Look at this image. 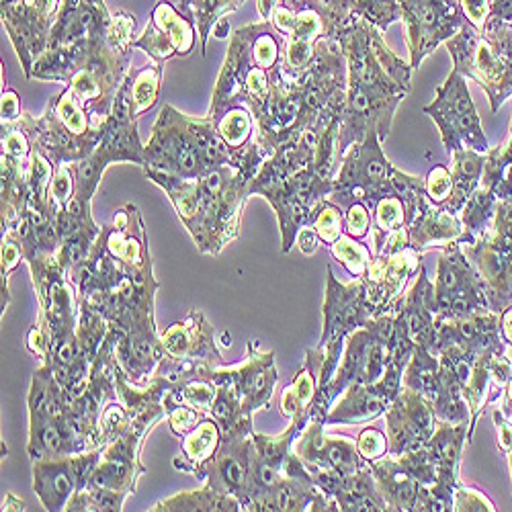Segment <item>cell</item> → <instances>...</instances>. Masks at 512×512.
<instances>
[{
  "instance_id": "ffe728a7",
  "label": "cell",
  "mask_w": 512,
  "mask_h": 512,
  "mask_svg": "<svg viewBox=\"0 0 512 512\" xmlns=\"http://www.w3.org/2000/svg\"><path fill=\"white\" fill-rule=\"evenodd\" d=\"M220 443H222V431L218 422L211 416H205L193 431H189L183 437L181 453L173 459L175 469L193 474L197 478L201 467L220 449Z\"/></svg>"
},
{
  "instance_id": "e0dca14e",
  "label": "cell",
  "mask_w": 512,
  "mask_h": 512,
  "mask_svg": "<svg viewBox=\"0 0 512 512\" xmlns=\"http://www.w3.org/2000/svg\"><path fill=\"white\" fill-rule=\"evenodd\" d=\"M256 33V23L244 25L238 31H234L228 54L222 66V72L218 76L216 89H213L211 97V107H209V117L213 121H218L226 111L234 107H244L242 105V95H244V82L252 70L254 58H252V39Z\"/></svg>"
},
{
  "instance_id": "9a60e30c",
  "label": "cell",
  "mask_w": 512,
  "mask_h": 512,
  "mask_svg": "<svg viewBox=\"0 0 512 512\" xmlns=\"http://www.w3.org/2000/svg\"><path fill=\"white\" fill-rule=\"evenodd\" d=\"M160 340L166 357L175 361L191 363L195 367L224 365V357L216 343V332L199 310H191L185 320L160 332Z\"/></svg>"
},
{
  "instance_id": "83f0119b",
  "label": "cell",
  "mask_w": 512,
  "mask_h": 512,
  "mask_svg": "<svg viewBox=\"0 0 512 512\" xmlns=\"http://www.w3.org/2000/svg\"><path fill=\"white\" fill-rule=\"evenodd\" d=\"M310 228L316 230L320 242L330 246L345 234V211L324 197L312 209Z\"/></svg>"
},
{
  "instance_id": "b9f144b4",
  "label": "cell",
  "mask_w": 512,
  "mask_h": 512,
  "mask_svg": "<svg viewBox=\"0 0 512 512\" xmlns=\"http://www.w3.org/2000/svg\"><path fill=\"white\" fill-rule=\"evenodd\" d=\"M162 3L175 7L183 17L195 23V0H162Z\"/></svg>"
},
{
  "instance_id": "f35d334b",
  "label": "cell",
  "mask_w": 512,
  "mask_h": 512,
  "mask_svg": "<svg viewBox=\"0 0 512 512\" xmlns=\"http://www.w3.org/2000/svg\"><path fill=\"white\" fill-rule=\"evenodd\" d=\"M465 21L474 29H480L488 17V0H457Z\"/></svg>"
},
{
  "instance_id": "6da1fadb",
  "label": "cell",
  "mask_w": 512,
  "mask_h": 512,
  "mask_svg": "<svg viewBox=\"0 0 512 512\" xmlns=\"http://www.w3.org/2000/svg\"><path fill=\"white\" fill-rule=\"evenodd\" d=\"M144 173L173 201L179 220L201 252L218 256L238 238L252 183L242 168L226 164L199 179H179L158 170Z\"/></svg>"
},
{
  "instance_id": "c3c4849f",
  "label": "cell",
  "mask_w": 512,
  "mask_h": 512,
  "mask_svg": "<svg viewBox=\"0 0 512 512\" xmlns=\"http://www.w3.org/2000/svg\"><path fill=\"white\" fill-rule=\"evenodd\" d=\"M508 392H510L508 396H510V400H512V383H510V390H508Z\"/></svg>"
},
{
  "instance_id": "7dc6e473",
  "label": "cell",
  "mask_w": 512,
  "mask_h": 512,
  "mask_svg": "<svg viewBox=\"0 0 512 512\" xmlns=\"http://www.w3.org/2000/svg\"><path fill=\"white\" fill-rule=\"evenodd\" d=\"M504 334L508 336V340H512V310H508L504 316Z\"/></svg>"
},
{
  "instance_id": "8fae6325",
  "label": "cell",
  "mask_w": 512,
  "mask_h": 512,
  "mask_svg": "<svg viewBox=\"0 0 512 512\" xmlns=\"http://www.w3.org/2000/svg\"><path fill=\"white\" fill-rule=\"evenodd\" d=\"M197 41V25L183 17L175 7L156 0L148 25L134 46L152 62L166 64L173 58H189L197 48Z\"/></svg>"
},
{
  "instance_id": "f6af8a7d",
  "label": "cell",
  "mask_w": 512,
  "mask_h": 512,
  "mask_svg": "<svg viewBox=\"0 0 512 512\" xmlns=\"http://www.w3.org/2000/svg\"><path fill=\"white\" fill-rule=\"evenodd\" d=\"M500 443H502V449H512V426L510 424H502L500 426Z\"/></svg>"
},
{
  "instance_id": "3957f363",
  "label": "cell",
  "mask_w": 512,
  "mask_h": 512,
  "mask_svg": "<svg viewBox=\"0 0 512 512\" xmlns=\"http://www.w3.org/2000/svg\"><path fill=\"white\" fill-rule=\"evenodd\" d=\"M19 123L25 127L33 146L44 152L56 168L89 158L103 138V127L91 123L89 113L70 89L52 97L44 115L33 117L23 113Z\"/></svg>"
},
{
  "instance_id": "5bb4252c",
  "label": "cell",
  "mask_w": 512,
  "mask_h": 512,
  "mask_svg": "<svg viewBox=\"0 0 512 512\" xmlns=\"http://www.w3.org/2000/svg\"><path fill=\"white\" fill-rule=\"evenodd\" d=\"M371 318V310L365 300V283L355 279L349 285L340 283L332 269L328 271L326 300H324V332L318 347L347 340L357 328Z\"/></svg>"
},
{
  "instance_id": "e575fe53",
  "label": "cell",
  "mask_w": 512,
  "mask_h": 512,
  "mask_svg": "<svg viewBox=\"0 0 512 512\" xmlns=\"http://www.w3.org/2000/svg\"><path fill=\"white\" fill-rule=\"evenodd\" d=\"M424 189H426V195H429L431 203L445 205L451 197V191H453L451 170H447L445 166H435L429 173V177H426Z\"/></svg>"
},
{
  "instance_id": "484cf974",
  "label": "cell",
  "mask_w": 512,
  "mask_h": 512,
  "mask_svg": "<svg viewBox=\"0 0 512 512\" xmlns=\"http://www.w3.org/2000/svg\"><path fill=\"white\" fill-rule=\"evenodd\" d=\"M373 211V252L383 244L394 230H400L406 224V205L400 197L388 195L375 203Z\"/></svg>"
},
{
  "instance_id": "2e32d148",
  "label": "cell",
  "mask_w": 512,
  "mask_h": 512,
  "mask_svg": "<svg viewBox=\"0 0 512 512\" xmlns=\"http://www.w3.org/2000/svg\"><path fill=\"white\" fill-rule=\"evenodd\" d=\"M420 252L412 246L392 254V256H373V261L363 277L365 300L371 310V318L386 314L402 293L404 285L418 269Z\"/></svg>"
},
{
  "instance_id": "f546056e",
  "label": "cell",
  "mask_w": 512,
  "mask_h": 512,
  "mask_svg": "<svg viewBox=\"0 0 512 512\" xmlns=\"http://www.w3.org/2000/svg\"><path fill=\"white\" fill-rule=\"evenodd\" d=\"M21 263H25V252H23L21 240L13 230H7L3 232V304H0L3 316L11 304V293H9L11 275L19 269Z\"/></svg>"
},
{
  "instance_id": "1f68e13d",
  "label": "cell",
  "mask_w": 512,
  "mask_h": 512,
  "mask_svg": "<svg viewBox=\"0 0 512 512\" xmlns=\"http://www.w3.org/2000/svg\"><path fill=\"white\" fill-rule=\"evenodd\" d=\"M0 144H3V152L0 154L19 158V160H29V156L33 152V142L19 121L3 123V136H0Z\"/></svg>"
},
{
  "instance_id": "30bf717a",
  "label": "cell",
  "mask_w": 512,
  "mask_h": 512,
  "mask_svg": "<svg viewBox=\"0 0 512 512\" xmlns=\"http://www.w3.org/2000/svg\"><path fill=\"white\" fill-rule=\"evenodd\" d=\"M252 433H232L222 437L216 451L197 474V480H205L216 492L238 498L242 510H246L252 486Z\"/></svg>"
},
{
  "instance_id": "4fadbf2b",
  "label": "cell",
  "mask_w": 512,
  "mask_h": 512,
  "mask_svg": "<svg viewBox=\"0 0 512 512\" xmlns=\"http://www.w3.org/2000/svg\"><path fill=\"white\" fill-rule=\"evenodd\" d=\"M386 416L392 457L422 447L437 431V414L433 404L404 386L388 408Z\"/></svg>"
},
{
  "instance_id": "8d00e7d4",
  "label": "cell",
  "mask_w": 512,
  "mask_h": 512,
  "mask_svg": "<svg viewBox=\"0 0 512 512\" xmlns=\"http://www.w3.org/2000/svg\"><path fill=\"white\" fill-rule=\"evenodd\" d=\"M207 414L199 412L197 408H191V406H177L173 410L166 412V418H168V426L170 431H173L177 437H185L189 431H193L195 426L205 418Z\"/></svg>"
},
{
  "instance_id": "7402d4cb",
  "label": "cell",
  "mask_w": 512,
  "mask_h": 512,
  "mask_svg": "<svg viewBox=\"0 0 512 512\" xmlns=\"http://www.w3.org/2000/svg\"><path fill=\"white\" fill-rule=\"evenodd\" d=\"M152 510H156V512H162V510H168V512H177V510H181V512H193V510L232 512V510H242V504L238 498L224 496L205 484L201 490L181 492L177 496L164 498Z\"/></svg>"
},
{
  "instance_id": "52a82bcc",
  "label": "cell",
  "mask_w": 512,
  "mask_h": 512,
  "mask_svg": "<svg viewBox=\"0 0 512 512\" xmlns=\"http://www.w3.org/2000/svg\"><path fill=\"white\" fill-rule=\"evenodd\" d=\"M197 377L209 379L213 386H228L242 402V412L252 418L261 408H269L277 386L275 353H263L256 340H248L246 359L236 367H201Z\"/></svg>"
},
{
  "instance_id": "ee69618b",
  "label": "cell",
  "mask_w": 512,
  "mask_h": 512,
  "mask_svg": "<svg viewBox=\"0 0 512 512\" xmlns=\"http://www.w3.org/2000/svg\"><path fill=\"white\" fill-rule=\"evenodd\" d=\"M277 5H279V0H259V13H261V17L265 21H269Z\"/></svg>"
},
{
  "instance_id": "277c9868",
  "label": "cell",
  "mask_w": 512,
  "mask_h": 512,
  "mask_svg": "<svg viewBox=\"0 0 512 512\" xmlns=\"http://www.w3.org/2000/svg\"><path fill=\"white\" fill-rule=\"evenodd\" d=\"M132 82L134 70L127 72L121 84L111 115L103 123V138L97 150L89 158L74 164V197L84 203H93V197L109 164L134 162L144 166V144L140 142L138 134V117L134 113L132 101Z\"/></svg>"
},
{
  "instance_id": "ab89813d",
  "label": "cell",
  "mask_w": 512,
  "mask_h": 512,
  "mask_svg": "<svg viewBox=\"0 0 512 512\" xmlns=\"http://www.w3.org/2000/svg\"><path fill=\"white\" fill-rule=\"evenodd\" d=\"M0 113H3V123H17L23 117L21 99L15 89H3V101H0Z\"/></svg>"
},
{
  "instance_id": "60d3db41",
  "label": "cell",
  "mask_w": 512,
  "mask_h": 512,
  "mask_svg": "<svg viewBox=\"0 0 512 512\" xmlns=\"http://www.w3.org/2000/svg\"><path fill=\"white\" fill-rule=\"evenodd\" d=\"M295 244L302 248V252H304V254H314V252H316V248H318V244H320V238H318L316 230L308 226V228H304L300 234H297Z\"/></svg>"
},
{
  "instance_id": "4316f807",
  "label": "cell",
  "mask_w": 512,
  "mask_h": 512,
  "mask_svg": "<svg viewBox=\"0 0 512 512\" xmlns=\"http://www.w3.org/2000/svg\"><path fill=\"white\" fill-rule=\"evenodd\" d=\"M244 5V0H195V25L201 39V56H205L207 39L226 15L236 13Z\"/></svg>"
},
{
  "instance_id": "d590c367",
  "label": "cell",
  "mask_w": 512,
  "mask_h": 512,
  "mask_svg": "<svg viewBox=\"0 0 512 512\" xmlns=\"http://www.w3.org/2000/svg\"><path fill=\"white\" fill-rule=\"evenodd\" d=\"M357 451L367 463H373L390 453V441L377 429H365L357 439Z\"/></svg>"
},
{
  "instance_id": "bcb514c9",
  "label": "cell",
  "mask_w": 512,
  "mask_h": 512,
  "mask_svg": "<svg viewBox=\"0 0 512 512\" xmlns=\"http://www.w3.org/2000/svg\"><path fill=\"white\" fill-rule=\"evenodd\" d=\"M213 31H216V33H213V35H216L218 39H224V37H228V21L226 19H222L216 27H213Z\"/></svg>"
},
{
  "instance_id": "9c48e42d",
  "label": "cell",
  "mask_w": 512,
  "mask_h": 512,
  "mask_svg": "<svg viewBox=\"0 0 512 512\" xmlns=\"http://www.w3.org/2000/svg\"><path fill=\"white\" fill-rule=\"evenodd\" d=\"M103 447L76 455L44 457L33 461V490L46 510H66L70 498L89 484Z\"/></svg>"
},
{
  "instance_id": "603a6c76",
  "label": "cell",
  "mask_w": 512,
  "mask_h": 512,
  "mask_svg": "<svg viewBox=\"0 0 512 512\" xmlns=\"http://www.w3.org/2000/svg\"><path fill=\"white\" fill-rule=\"evenodd\" d=\"M216 394H218V388L213 386L209 379L193 377V379H185V381L175 383V386L166 392L162 404H164L166 412L185 404V406L197 408L199 412L209 416L213 400H216Z\"/></svg>"
},
{
  "instance_id": "ba28073f",
  "label": "cell",
  "mask_w": 512,
  "mask_h": 512,
  "mask_svg": "<svg viewBox=\"0 0 512 512\" xmlns=\"http://www.w3.org/2000/svg\"><path fill=\"white\" fill-rule=\"evenodd\" d=\"M424 113L437 121L443 144L451 152L488 150L480 119L472 99H469L465 78L459 72H451L443 87L437 89V99L429 107H424Z\"/></svg>"
},
{
  "instance_id": "8992f818",
  "label": "cell",
  "mask_w": 512,
  "mask_h": 512,
  "mask_svg": "<svg viewBox=\"0 0 512 512\" xmlns=\"http://www.w3.org/2000/svg\"><path fill=\"white\" fill-rule=\"evenodd\" d=\"M62 0H0V19L31 80L33 64L46 54Z\"/></svg>"
},
{
  "instance_id": "d6986e66",
  "label": "cell",
  "mask_w": 512,
  "mask_h": 512,
  "mask_svg": "<svg viewBox=\"0 0 512 512\" xmlns=\"http://www.w3.org/2000/svg\"><path fill=\"white\" fill-rule=\"evenodd\" d=\"M410 246L418 252L433 248L439 244H449L455 238H461L463 224L457 213L449 211L445 205L429 203L420 216L408 226Z\"/></svg>"
},
{
  "instance_id": "ac0fdd59",
  "label": "cell",
  "mask_w": 512,
  "mask_h": 512,
  "mask_svg": "<svg viewBox=\"0 0 512 512\" xmlns=\"http://www.w3.org/2000/svg\"><path fill=\"white\" fill-rule=\"evenodd\" d=\"M369 467L388 510H416L422 486L406 472L398 457H381Z\"/></svg>"
},
{
  "instance_id": "cb8c5ba5",
  "label": "cell",
  "mask_w": 512,
  "mask_h": 512,
  "mask_svg": "<svg viewBox=\"0 0 512 512\" xmlns=\"http://www.w3.org/2000/svg\"><path fill=\"white\" fill-rule=\"evenodd\" d=\"M162 74H164V64L160 62H150L144 68L134 70L132 101H134V113L138 119L158 103L160 91H162Z\"/></svg>"
},
{
  "instance_id": "7bdbcfd3",
  "label": "cell",
  "mask_w": 512,
  "mask_h": 512,
  "mask_svg": "<svg viewBox=\"0 0 512 512\" xmlns=\"http://www.w3.org/2000/svg\"><path fill=\"white\" fill-rule=\"evenodd\" d=\"M9 510H25V502L15 494H7L3 498V512H9Z\"/></svg>"
},
{
  "instance_id": "4dcf8cb0",
  "label": "cell",
  "mask_w": 512,
  "mask_h": 512,
  "mask_svg": "<svg viewBox=\"0 0 512 512\" xmlns=\"http://www.w3.org/2000/svg\"><path fill=\"white\" fill-rule=\"evenodd\" d=\"M130 424H132V416H130V412H127V408L119 400L109 402L105 406V410L101 414V422H99L101 445L107 447L109 443L119 439L127 429H130Z\"/></svg>"
},
{
  "instance_id": "7a4b0ae2",
  "label": "cell",
  "mask_w": 512,
  "mask_h": 512,
  "mask_svg": "<svg viewBox=\"0 0 512 512\" xmlns=\"http://www.w3.org/2000/svg\"><path fill=\"white\" fill-rule=\"evenodd\" d=\"M226 164L244 168L246 148L234 152L209 115L197 119L173 105L162 107L144 146V170H158L179 179H199Z\"/></svg>"
},
{
  "instance_id": "7c38bea8",
  "label": "cell",
  "mask_w": 512,
  "mask_h": 512,
  "mask_svg": "<svg viewBox=\"0 0 512 512\" xmlns=\"http://www.w3.org/2000/svg\"><path fill=\"white\" fill-rule=\"evenodd\" d=\"M293 453L310 472H328L336 476H355L369 465L357 451V443L347 437L324 433V422L310 420L293 443Z\"/></svg>"
},
{
  "instance_id": "d4e9b609",
  "label": "cell",
  "mask_w": 512,
  "mask_h": 512,
  "mask_svg": "<svg viewBox=\"0 0 512 512\" xmlns=\"http://www.w3.org/2000/svg\"><path fill=\"white\" fill-rule=\"evenodd\" d=\"M218 132L224 142L234 150H244L256 136V119L246 107H234L226 111L218 121Z\"/></svg>"
},
{
  "instance_id": "44dd1931",
  "label": "cell",
  "mask_w": 512,
  "mask_h": 512,
  "mask_svg": "<svg viewBox=\"0 0 512 512\" xmlns=\"http://www.w3.org/2000/svg\"><path fill=\"white\" fill-rule=\"evenodd\" d=\"M320 357V349L308 351V361L306 365L295 373L293 381L283 390L281 394V414L291 418V420H300V418H310L316 394H318V375L314 371L316 361Z\"/></svg>"
},
{
  "instance_id": "74e56055",
  "label": "cell",
  "mask_w": 512,
  "mask_h": 512,
  "mask_svg": "<svg viewBox=\"0 0 512 512\" xmlns=\"http://www.w3.org/2000/svg\"><path fill=\"white\" fill-rule=\"evenodd\" d=\"M453 510H494V508L480 492L457 488L453 492Z\"/></svg>"
},
{
  "instance_id": "836d02e7",
  "label": "cell",
  "mask_w": 512,
  "mask_h": 512,
  "mask_svg": "<svg viewBox=\"0 0 512 512\" xmlns=\"http://www.w3.org/2000/svg\"><path fill=\"white\" fill-rule=\"evenodd\" d=\"M343 211H345V234H349L351 238L361 240L371 232L373 213L365 203L355 201Z\"/></svg>"
},
{
  "instance_id": "d6a6232c",
  "label": "cell",
  "mask_w": 512,
  "mask_h": 512,
  "mask_svg": "<svg viewBox=\"0 0 512 512\" xmlns=\"http://www.w3.org/2000/svg\"><path fill=\"white\" fill-rule=\"evenodd\" d=\"M74 191H76V179H74V164H64V166H58L56 173H54V179L50 183V191H48V197H50V203L56 211H60L72 197H74Z\"/></svg>"
},
{
  "instance_id": "f1b7e54d",
  "label": "cell",
  "mask_w": 512,
  "mask_h": 512,
  "mask_svg": "<svg viewBox=\"0 0 512 512\" xmlns=\"http://www.w3.org/2000/svg\"><path fill=\"white\" fill-rule=\"evenodd\" d=\"M330 252L338 263H343V267L355 279H363L373 261V252L365 248L357 238H351L349 234H343L336 242H332Z\"/></svg>"
},
{
  "instance_id": "5b68a950",
  "label": "cell",
  "mask_w": 512,
  "mask_h": 512,
  "mask_svg": "<svg viewBox=\"0 0 512 512\" xmlns=\"http://www.w3.org/2000/svg\"><path fill=\"white\" fill-rule=\"evenodd\" d=\"M166 414V408H154L146 414L132 418L130 429L119 439L103 447L101 461L97 463L95 472L84 488H97L119 494L127 500L138 488V480L146 474L140 453L144 447V439L152 426Z\"/></svg>"
}]
</instances>
